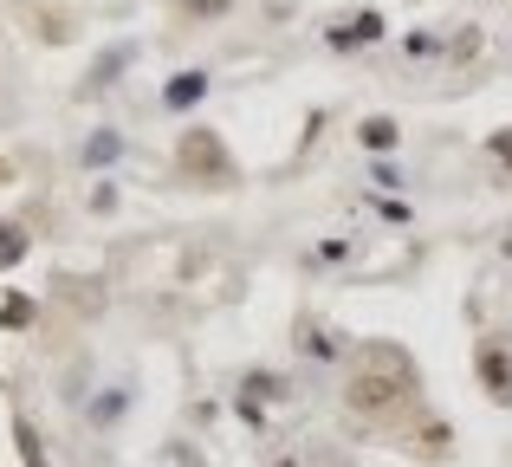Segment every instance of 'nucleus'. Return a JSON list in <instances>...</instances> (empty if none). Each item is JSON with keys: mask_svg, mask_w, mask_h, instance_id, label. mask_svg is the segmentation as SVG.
Listing matches in <instances>:
<instances>
[{"mask_svg": "<svg viewBox=\"0 0 512 467\" xmlns=\"http://www.w3.org/2000/svg\"><path fill=\"white\" fill-rule=\"evenodd\" d=\"M201 91H208V78H201V72H182V78L169 85V111H188V104H195Z\"/></svg>", "mask_w": 512, "mask_h": 467, "instance_id": "nucleus-1", "label": "nucleus"}, {"mask_svg": "<svg viewBox=\"0 0 512 467\" xmlns=\"http://www.w3.org/2000/svg\"><path fill=\"white\" fill-rule=\"evenodd\" d=\"M363 143H370V150H389V143H396V124H389V117H370V124H363Z\"/></svg>", "mask_w": 512, "mask_h": 467, "instance_id": "nucleus-2", "label": "nucleus"}, {"mask_svg": "<svg viewBox=\"0 0 512 467\" xmlns=\"http://www.w3.org/2000/svg\"><path fill=\"white\" fill-rule=\"evenodd\" d=\"M26 253V240H20V228H0V266H13Z\"/></svg>", "mask_w": 512, "mask_h": 467, "instance_id": "nucleus-3", "label": "nucleus"}, {"mask_svg": "<svg viewBox=\"0 0 512 467\" xmlns=\"http://www.w3.org/2000/svg\"><path fill=\"white\" fill-rule=\"evenodd\" d=\"M117 156V137H91V150H85V163H111Z\"/></svg>", "mask_w": 512, "mask_h": 467, "instance_id": "nucleus-4", "label": "nucleus"}]
</instances>
